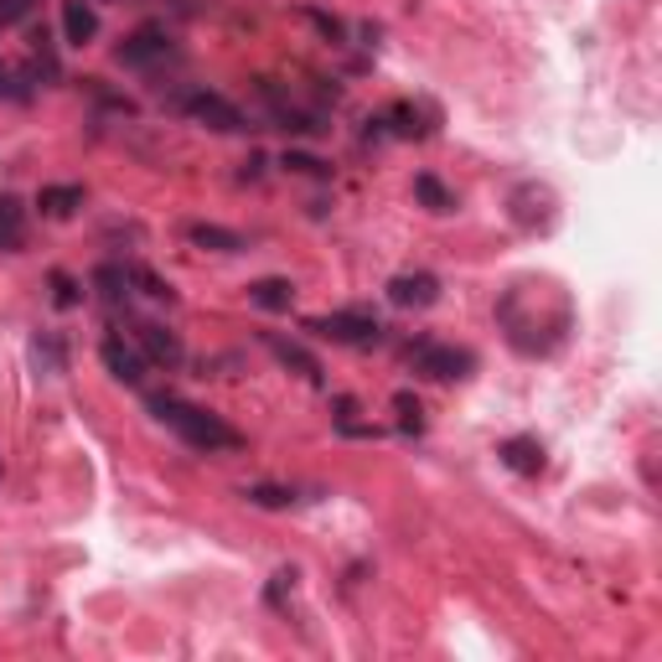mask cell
<instances>
[{
  "label": "cell",
  "mask_w": 662,
  "mask_h": 662,
  "mask_svg": "<svg viewBox=\"0 0 662 662\" xmlns=\"http://www.w3.org/2000/svg\"><path fill=\"white\" fill-rule=\"evenodd\" d=\"M0 94H11V79H5V62H0Z\"/></svg>",
  "instance_id": "cell-29"
},
{
  "label": "cell",
  "mask_w": 662,
  "mask_h": 662,
  "mask_svg": "<svg viewBox=\"0 0 662 662\" xmlns=\"http://www.w3.org/2000/svg\"><path fill=\"white\" fill-rule=\"evenodd\" d=\"M32 357H37V363H42L47 373H62V368H68V363H62V342H58V336H37Z\"/></svg>",
  "instance_id": "cell-23"
},
{
  "label": "cell",
  "mask_w": 662,
  "mask_h": 662,
  "mask_svg": "<svg viewBox=\"0 0 662 662\" xmlns=\"http://www.w3.org/2000/svg\"><path fill=\"white\" fill-rule=\"evenodd\" d=\"M554 217H559V202H554V192H548L544 181H518L512 187V223L518 228H554Z\"/></svg>",
  "instance_id": "cell-7"
},
{
  "label": "cell",
  "mask_w": 662,
  "mask_h": 662,
  "mask_svg": "<svg viewBox=\"0 0 662 662\" xmlns=\"http://www.w3.org/2000/svg\"><path fill=\"white\" fill-rule=\"evenodd\" d=\"M94 285H98V295H104V306H109V311L130 306V274H125V264H98Z\"/></svg>",
  "instance_id": "cell-16"
},
{
  "label": "cell",
  "mask_w": 662,
  "mask_h": 662,
  "mask_svg": "<svg viewBox=\"0 0 662 662\" xmlns=\"http://www.w3.org/2000/svg\"><path fill=\"white\" fill-rule=\"evenodd\" d=\"M26 238V208L16 197H0V249H16Z\"/></svg>",
  "instance_id": "cell-20"
},
{
  "label": "cell",
  "mask_w": 662,
  "mask_h": 662,
  "mask_svg": "<svg viewBox=\"0 0 662 662\" xmlns=\"http://www.w3.org/2000/svg\"><path fill=\"white\" fill-rule=\"evenodd\" d=\"M130 336H135V347H140V357L145 363H156V368H181L187 363V347H181V336L176 331H166L161 321H135L130 316Z\"/></svg>",
  "instance_id": "cell-6"
},
{
  "label": "cell",
  "mask_w": 662,
  "mask_h": 662,
  "mask_svg": "<svg viewBox=\"0 0 662 662\" xmlns=\"http://www.w3.org/2000/svg\"><path fill=\"white\" fill-rule=\"evenodd\" d=\"M37 208H42V217H68L73 208H83V187H42L37 192Z\"/></svg>",
  "instance_id": "cell-18"
},
{
  "label": "cell",
  "mask_w": 662,
  "mask_h": 662,
  "mask_svg": "<svg viewBox=\"0 0 662 662\" xmlns=\"http://www.w3.org/2000/svg\"><path fill=\"white\" fill-rule=\"evenodd\" d=\"M264 347L274 352V363H280V368H291L295 378H306V383H321V378H327V373H321V357H316L306 342H295V336L264 331Z\"/></svg>",
  "instance_id": "cell-9"
},
{
  "label": "cell",
  "mask_w": 662,
  "mask_h": 662,
  "mask_svg": "<svg viewBox=\"0 0 662 662\" xmlns=\"http://www.w3.org/2000/svg\"><path fill=\"white\" fill-rule=\"evenodd\" d=\"M249 300L259 306V311H291L295 285L291 280H280V274H270V280H253L249 285Z\"/></svg>",
  "instance_id": "cell-15"
},
{
  "label": "cell",
  "mask_w": 662,
  "mask_h": 662,
  "mask_svg": "<svg viewBox=\"0 0 662 662\" xmlns=\"http://www.w3.org/2000/svg\"><path fill=\"white\" fill-rule=\"evenodd\" d=\"M253 507H291L295 503V492H285V487H249L244 492Z\"/></svg>",
  "instance_id": "cell-25"
},
{
  "label": "cell",
  "mask_w": 662,
  "mask_h": 662,
  "mask_svg": "<svg viewBox=\"0 0 662 662\" xmlns=\"http://www.w3.org/2000/svg\"><path fill=\"white\" fill-rule=\"evenodd\" d=\"M187 238H192L197 249H217V253H238V249H244V238H238L234 228H217V223H192Z\"/></svg>",
  "instance_id": "cell-19"
},
{
  "label": "cell",
  "mask_w": 662,
  "mask_h": 662,
  "mask_svg": "<svg viewBox=\"0 0 662 662\" xmlns=\"http://www.w3.org/2000/svg\"><path fill=\"white\" fill-rule=\"evenodd\" d=\"M125 274H130V285H135V291L145 295V300H166V306H172V300H176V295H172V285H166L161 274H151V270H145V264H125Z\"/></svg>",
  "instance_id": "cell-21"
},
{
  "label": "cell",
  "mask_w": 662,
  "mask_h": 662,
  "mask_svg": "<svg viewBox=\"0 0 662 662\" xmlns=\"http://www.w3.org/2000/svg\"><path fill=\"white\" fill-rule=\"evenodd\" d=\"M98 357H104V368L115 373L119 383H130V389H140L145 383V357H140L135 342H125V336H104V347H98Z\"/></svg>",
  "instance_id": "cell-11"
},
{
  "label": "cell",
  "mask_w": 662,
  "mask_h": 662,
  "mask_svg": "<svg viewBox=\"0 0 662 662\" xmlns=\"http://www.w3.org/2000/svg\"><path fill=\"white\" fill-rule=\"evenodd\" d=\"M285 166H291V172H300V176H331V166H327V161L300 156V151H285Z\"/></svg>",
  "instance_id": "cell-26"
},
{
  "label": "cell",
  "mask_w": 662,
  "mask_h": 662,
  "mask_svg": "<svg viewBox=\"0 0 662 662\" xmlns=\"http://www.w3.org/2000/svg\"><path fill=\"white\" fill-rule=\"evenodd\" d=\"M389 300L399 306V311H425V306H435L440 300V280L425 270L414 274H393L389 280Z\"/></svg>",
  "instance_id": "cell-10"
},
{
  "label": "cell",
  "mask_w": 662,
  "mask_h": 662,
  "mask_svg": "<svg viewBox=\"0 0 662 662\" xmlns=\"http://www.w3.org/2000/svg\"><path fill=\"white\" fill-rule=\"evenodd\" d=\"M32 5H37V0H0V32H5V26H16V21H26V16H32Z\"/></svg>",
  "instance_id": "cell-27"
},
{
  "label": "cell",
  "mask_w": 662,
  "mask_h": 662,
  "mask_svg": "<svg viewBox=\"0 0 662 662\" xmlns=\"http://www.w3.org/2000/svg\"><path fill=\"white\" fill-rule=\"evenodd\" d=\"M414 197H419V208H429V213H456V192L429 172L414 176Z\"/></svg>",
  "instance_id": "cell-17"
},
{
  "label": "cell",
  "mask_w": 662,
  "mask_h": 662,
  "mask_svg": "<svg viewBox=\"0 0 662 662\" xmlns=\"http://www.w3.org/2000/svg\"><path fill=\"white\" fill-rule=\"evenodd\" d=\"M62 37L73 42V47L98 37V11L88 0H62Z\"/></svg>",
  "instance_id": "cell-13"
},
{
  "label": "cell",
  "mask_w": 662,
  "mask_h": 662,
  "mask_svg": "<svg viewBox=\"0 0 662 662\" xmlns=\"http://www.w3.org/2000/svg\"><path fill=\"white\" fill-rule=\"evenodd\" d=\"M83 295H79V280H73V274H62V270H52V306H62V311H68V306H79Z\"/></svg>",
  "instance_id": "cell-24"
},
{
  "label": "cell",
  "mask_w": 662,
  "mask_h": 662,
  "mask_svg": "<svg viewBox=\"0 0 662 662\" xmlns=\"http://www.w3.org/2000/svg\"><path fill=\"white\" fill-rule=\"evenodd\" d=\"M306 16H311L316 26L327 32V37H342V21H336V16H327V11H316V5H306Z\"/></svg>",
  "instance_id": "cell-28"
},
{
  "label": "cell",
  "mask_w": 662,
  "mask_h": 662,
  "mask_svg": "<svg viewBox=\"0 0 662 662\" xmlns=\"http://www.w3.org/2000/svg\"><path fill=\"white\" fill-rule=\"evenodd\" d=\"M306 331L327 336V342H336V347H373V342L383 336V327H378V316H373V311H331V316H316Z\"/></svg>",
  "instance_id": "cell-3"
},
{
  "label": "cell",
  "mask_w": 662,
  "mask_h": 662,
  "mask_svg": "<svg viewBox=\"0 0 662 662\" xmlns=\"http://www.w3.org/2000/svg\"><path fill=\"white\" fill-rule=\"evenodd\" d=\"M393 410H399L404 435H419V429H425V419H419V399H414V393H393Z\"/></svg>",
  "instance_id": "cell-22"
},
{
  "label": "cell",
  "mask_w": 662,
  "mask_h": 662,
  "mask_svg": "<svg viewBox=\"0 0 662 662\" xmlns=\"http://www.w3.org/2000/svg\"><path fill=\"white\" fill-rule=\"evenodd\" d=\"M410 363H414V373L450 383V378H466V373L476 368V352L446 347V342H419V347H410Z\"/></svg>",
  "instance_id": "cell-5"
},
{
  "label": "cell",
  "mask_w": 662,
  "mask_h": 662,
  "mask_svg": "<svg viewBox=\"0 0 662 662\" xmlns=\"http://www.w3.org/2000/svg\"><path fill=\"white\" fill-rule=\"evenodd\" d=\"M151 410L156 419L172 435H181L192 450H208V456H228V450H244V435H238L223 414L202 410V404H187V399H176V393H156L151 399Z\"/></svg>",
  "instance_id": "cell-2"
},
{
  "label": "cell",
  "mask_w": 662,
  "mask_h": 662,
  "mask_svg": "<svg viewBox=\"0 0 662 662\" xmlns=\"http://www.w3.org/2000/svg\"><path fill=\"white\" fill-rule=\"evenodd\" d=\"M497 456H503V466L518 471V476H539V471L548 466L544 446H539L533 435H512V440H503V446H497Z\"/></svg>",
  "instance_id": "cell-12"
},
{
  "label": "cell",
  "mask_w": 662,
  "mask_h": 662,
  "mask_svg": "<svg viewBox=\"0 0 662 662\" xmlns=\"http://www.w3.org/2000/svg\"><path fill=\"white\" fill-rule=\"evenodd\" d=\"M378 125H389V135L399 140H425L435 125H425V109L419 104H393L389 115H378Z\"/></svg>",
  "instance_id": "cell-14"
},
{
  "label": "cell",
  "mask_w": 662,
  "mask_h": 662,
  "mask_svg": "<svg viewBox=\"0 0 662 662\" xmlns=\"http://www.w3.org/2000/svg\"><path fill=\"white\" fill-rule=\"evenodd\" d=\"M176 47H172V37L166 32H156V26H140L135 37H125L119 42V68H135V73H145V68H156V62H166Z\"/></svg>",
  "instance_id": "cell-8"
},
{
  "label": "cell",
  "mask_w": 662,
  "mask_h": 662,
  "mask_svg": "<svg viewBox=\"0 0 662 662\" xmlns=\"http://www.w3.org/2000/svg\"><path fill=\"white\" fill-rule=\"evenodd\" d=\"M181 115L197 119V125H208L217 135H238V130H249V119L238 104H228L223 94H208V88H192V94L181 98Z\"/></svg>",
  "instance_id": "cell-4"
},
{
  "label": "cell",
  "mask_w": 662,
  "mask_h": 662,
  "mask_svg": "<svg viewBox=\"0 0 662 662\" xmlns=\"http://www.w3.org/2000/svg\"><path fill=\"white\" fill-rule=\"evenodd\" d=\"M497 327L518 357H554L575 327V311L554 280H518L497 300Z\"/></svg>",
  "instance_id": "cell-1"
}]
</instances>
